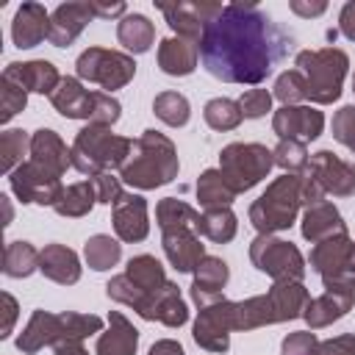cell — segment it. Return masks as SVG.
<instances>
[{"instance_id":"obj_1","label":"cell","mask_w":355,"mask_h":355,"mask_svg":"<svg viewBox=\"0 0 355 355\" xmlns=\"http://www.w3.org/2000/svg\"><path fill=\"white\" fill-rule=\"evenodd\" d=\"M294 39L255 3H230L205 25L200 61L225 83H261L291 53Z\"/></svg>"},{"instance_id":"obj_2","label":"cell","mask_w":355,"mask_h":355,"mask_svg":"<svg viewBox=\"0 0 355 355\" xmlns=\"http://www.w3.org/2000/svg\"><path fill=\"white\" fill-rule=\"evenodd\" d=\"M178 169L180 164H178V150L172 139L158 130H144L133 141V150L125 166L119 169V178L139 191H150L172 183L178 178Z\"/></svg>"},{"instance_id":"obj_3","label":"cell","mask_w":355,"mask_h":355,"mask_svg":"<svg viewBox=\"0 0 355 355\" xmlns=\"http://www.w3.org/2000/svg\"><path fill=\"white\" fill-rule=\"evenodd\" d=\"M94 333H103V319L94 313H50V311H33L22 333L17 336V349L25 355H33L44 347H58L64 341H83Z\"/></svg>"},{"instance_id":"obj_4","label":"cell","mask_w":355,"mask_h":355,"mask_svg":"<svg viewBox=\"0 0 355 355\" xmlns=\"http://www.w3.org/2000/svg\"><path fill=\"white\" fill-rule=\"evenodd\" d=\"M133 150V139L111 133L105 125H86L78 130L69 153H72V166L80 175L97 178L111 169H122L128 155Z\"/></svg>"},{"instance_id":"obj_5","label":"cell","mask_w":355,"mask_h":355,"mask_svg":"<svg viewBox=\"0 0 355 355\" xmlns=\"http://www.w3.org/2000/svg\"><path fill=\"white\" fill-rule=\"evenodd\" d=\"M302 175H280L275 178L266 191L250 205V222L258 233L275 236L280 230H288L300 214L302 205Z\"/></svg>"},{"instance_id":"obj_6","label":"cell","mask_w":355,"mask_h":355,"mask_svg":"<svg viewBox=\"0 0 355 355\" xmlns=\"http://www.w3.org/2000/svg\"><path fill=\"white\" fill-rule=\"evenodd\" d=\"M297 69L305 75L308 100L316 105H330L341 97V83L349 69V58L338 47H319L297 53Z\"/></svg>"},{"instance_id":"obj_7","label":"cell","mask_w":355,"mask_h":355,"mask_svg":"<svg viewBox=\"0 0 355 355\" xmlns=\"http://www.w3.org/2000/svg\"><path fill=\"white\" fill-rule=\"evenodd\" d=\"M272 166H275L272 150L258 141H233L219 153V172L236 194L258 186Z\"/></svg>"},{"instance_id":"obj_8","label":"cell","mask_w":355,"mask_h":355,"mask_svg":"<svg viewBox=\"0 0 355 355\" xmlns=\"http://www.w3.org/2000/svg\"><path fill=\"white\" fill-rule=\"evenodd\" d=\"M75 72H78V80L97 83V86H103L111 94L114 89H122V86H128L133 80L136 61H133V55L119 53V50L89 47V50H83L78 55Z\"/></svg>"},{"instance_id":"obj_9","label":"cell","mask_w":355,"mask_h":355,"mask_svg":"<svg viewBox=\"0 0 355 355\" xmlns=\"http://www.w3.org/2000/svg\"><path fill=\"white\" fill-rule=\"evenodd\" d=\"M250 261L258 272L277 280H302L305 277V258L297 250V244L283 241L277 236L258 233L250 244Z\"/></svg>"},{"instance_id":"obj_10","label":"cell","mask_w":355,"mask_h":355,"mask_svg":"<svg viewBox=\"0 0 355 355\" xmlns=\"http://www.w3.org/2000/svg\"><path fill=\"white\" fill-rule=\"evenodd\" d=\"M308 263L322 277L324 288H355L352 239H349V233H341V236H333L327 241L313 244Z\"/></svg>"},{"instance_id":"obj_11","label":"cell","mask_w":355,"mask_h":355,"mask_svg":"<svg viewBox=\"0 0 355 355\" xmlns=\"http://www.w3.org/2000/svg\"><path fill=\"white\" fill-rule=\"evenodd\" d=\"M230 330H236V302L222 297V300L200 308L191 336L208 352H227L230 349Z\"/></svg>"},{"instance_id":"obj_12","label":"cell","mask_w":355,"mask_h":355,"mask_svg":"<svg viewBox=\"0 0 355 355\" xmlns=\"http://www.w3.org/2000/svg\"><path fill=\"white\" fill-rule=\"evenodd\" d=\"M8 186L19 202H36V205H55V200L64 191L61 178L44 166H39L31 158L8 175Z\"/></svg>"},{"instance_id":"obj_13","label":"cell","mask_w":355,"mask_h":355,"mask_svg":"<svg viewBox=\"0 0 355 355\" xmlns=\"http://www.w3.org/2000/svg\"><path fill=\"white\" fill-rule=\"evenodd\" d=\"M305 175L322 186L324 194L333 197H352L355 194V164L338 158L330 150H319L311 155Z\"/></svg>"},{"instance_id":"obj_14","label":"cell","mask_w":355,"mask_h":355,"mask_svg":"<svg viewBox=\"0 0 355 355\" xmlns=\"http://www.w3.org/2000/svg\"><path fill=\"white\" fill-rule=\"evenodd\" d=\"M158 8L164 11L169 28L178 36H183L189 42H197V44L202 39L205 25L222 11L219 3H172V6L169 3H158Z\"/></svg>"},{"instance_id":"obj_15","label":"cell","mask_w":355,"mask_h":355,"mask_svg":"<svg viewBox=\"0 0 355 355\" xmlns=\"http://www.w3.org/2000/svg\"><path fill=\"white\" fill-rule=\"evenodd\" d=\"M272 130L280 139L313 141L324 130V114L311 105H280L272 116Z\"/></svg>"},{"instance_id":"obj_16","label":"cell","mask_w":355,"mask_h":355,"mask_svg":"<svg viewBox=\"0 0 355 355\" xmlns=\"http://www.w3.org/2000/svg\"><path fill=\"white\" fill-rule=\"evenodd\" d=\"M114 230L119 241H144L150 233V219H147V200L141 194L125 191L114 202Z\"/></svg>"},{"instance_id":"obj_17","label":"cell","mask_w":355,"mask_h":355,"mask_svg":"<svg viewBox=\"0 0 355 355\" xmlns=\"http://www.w3.org/2000/svg\"><path fill=\"white\" fill-rule=\"evenodd\" d=\"M92 19H94L92 3H61L50 14V33H47L50 44L53 47H69Z\"/></svg>"},{"instance_id":"obj_18","label":"cell","mask_w":355,"mask_h":355,"mask_svg":"<svg viewBox=\"0 0 355 355\" xmlns=\"http://www.w3.org/2000/svg\"><path fill=\"white\" fill-rule=\"evenodd\" d=\"M50 103L67 119H86V122H92L94 111H97V92L83 89V83L78 78H61V83L50 94Z\"/></svg>"},{"instance_id":"obj_19","label":"cell","mask_w":355,"mask_h":355,"mask_svg":"<svg viewBox=\"0 0 355 355\" xmlns=\"http://www.w3.org/2000/svg\"><path fill=\"white\" fill-rule=\"evenodd\" d=\"M3 78L14 80L17 86H22L25 92H36V94H53L55 86L61 83V75L55 69V64L44 61V58H33V61H14L3 69Z\"/></svg>"},{"instance_id":"obj_20","label":"cell","mask_w":355,"mask_h":355,"mask_svg":"<svg viewBox=\"0 0 355 355\" xmlns=\"http://www.w3.org/2000/svg\"><path fill=\"white\" fill-rule=\"evenodd\" d=\"M355 302V288H324V294L308 300L302 319L308 322L311 330L327 327L333 322H338L341 316H347V311Z\"/></svg>"},{"instance_id":"obj_21","label":"cell","mask_w":355,"mask_h":355,"mask_svg":"<svg viewBox=\"0 0 355 355\" xmlns=\"http://www.w3.org/2000/svg\"><path fill=\"white\" fill-rule=\"evenodd\" d=\"M161 244H164L166 261L178 272H194L200 266V261L205 258V244H200V233L189 230V227L164 230L161 233Z\"/></svg>"},{"instance_id":"obj_22","label":"cell","mask_w":355,"mask_h":355,"mask_svg":"<svg viewBox=\"0 0 355 355\" xmlns=\"http://www.w3.org/2000/svg\"><path fill=\"white\" fill-rule=\"evenodd\" d=\"M50 33V14L39 3H22L11 22V39L19 50H31L42 44Z\"/></svg>"},{"instance_id":"obj_23","label":"cell","mask_w":355,"mask_h":355,"mask_svg":"<svg viewBox=\"0 0 355 355\" xmlns=\"http://www.w3.org/2000/svg\"><path fill=\"white\" fill-rule=\"evenodd\" d=\"M227 277H230V269L222 258L216 255H205L200 261V266L194 269V280H191V300L205 308L216 300H222V288L227 286Z\"/></svg>"},{"instance_id":"obj_24","label":"cell","mask_w":355,"mask_h":355,"mask_svg":"<svg viewBox=\"0 0 355 355\" xmlns=\"http://www.w3.org/2000/svg\"><path fill=\"white\" fill-rule=\"evenodd\" d=\"M31 161L50 169L53 175H64L67 166H72V153L61 141V136L50 128H39L31 133Z\"/></svg>"},{"instance_id":"obj_25","label":"cell","mask_w":355,"mask_h":355,"mask_svg":"<svg viewBox=\"0 0 355 355\" xmlns=\"http://www.w3.org/2000/svg\"><path fill=\"white\" fill-rule=\"evenodd\" d=\"M197 61H200L197 42H189L183 36H169L158 44V67H161V72H166L172 78L191 75L197 69Z\"/></svg>"},{"instance_id":"obj_26","label":"cell","mask_w":355,"mask_h":355,"mask_svg":"<svg viewBox=\"0 0 355 355\" xmlns=\"http://www.w3.org/2000/svg\"><path fill=\"white\" fill-rule=\"evenodd\" d=\"M300 230H302V239H308L311 244H319V241H327V239H333V236L347 233V225H344L338 208L324 200V202H319V205L305 208Z\"/></svg>"},{"instance_id":"obj_27","label":"cell","mask_w":355,"mask_h":355,"mask_svg":"<svg viewBox=\"0 0 355 355\" xmlns=\"http://www.w3.org/2000/svg\"><path fill=\"white\" fill-rule=\"evenodd\" d=\"M139 347V330L133 322H128L125 313L111 311L108 313V330L97 336V355H136Z\"/></svg>"},{"instance_id":"obj_28","label":"cell","mask_w":355,"mask_h":355,"mask_svg":"<svg viewBox=\"0 0 355 355\" xmlns=\"http://www.w3.org/2000/svg\"><path fill=\"white\" fill-rule=\"evenodd\" d=\"M39 272L61 286H72L80 280V261L75 255V250L64 247V244H47L39 255Z\"/></svg>"},{"instance_id":"obj_29","label":"cell","mask_w":355,"mask_h":355,"mask_svg":"<svg viewBox=\"0 0 355 355\" xmlns=\"http://www.w3.org/2000/svg\"><path fill=\"white\" fill-rule=\"evenodd\" d=\"M105 294L114 302H122L128 308H133L141 319L153 322V305H155V294H147L144 288H139L128 275H116L105 283Z\"/></svg>"},{"instance_id":"obj_30","label":"cell","mask_w":355,"mask_h":355,"mask_svg":"<svg viewBox=\"0 0 355 355\" xmlns=\"http://www.w3.org/2000/svg\"><path fill=\"white\" fill-rule=\"evenodd\" d=\"M116 39H119V44L125 50L139 55V53H147L153 47L155 28L144 14H125L119 19V25H116Z\"/></svg>"},{"instance_id":"obj_31","label":"cell","mask_w":355,"mask_h":355,"mask_svg":"<svg viewBox=\"0 0 355 355\" xmlns=\"http://www.w3.org/2000/svg\"><path fill=\"white\" fill-rule=\"evenodd\" d=\"M155 219H158L161 233L164 230H180V227H189V230H197L200 233L202 214L197 208H191L189 202L178 200V197H164L158 202V208H155Z\"/></svg>"},{"instance_id":"obj_32","label":"cell","mask_w":355,"mask_h":355,"mask_svg":"<svg viewBox=\"0 0 355 355\" xmlns=\"http://www.w3.org/2000/svg\"><path fill=\"white\" fill-rule=\"evenodd\" d=\"M97 202V191H94V183L92 180H78V183H69L64 186L61 197L55 200L53 211L58 216H69V219H78V216H86Z\"/></svg>"},{"instance_id":"obj_33","label":"cell","mask_w":355,"mask_h":355,"mask_svg":"<svg viewBox=\"0 0 355 355\" xmlns=\"http://www.w3.org/2000/svg\"><path fill=\"white\" fill-rule=\"evenodd\" d=\"M197 200L205 211L214 208H230V202L236 200V191L230 189V183L222 178L219 169H205L197 178Z\"/></svg>"},{"instance_id":"obj_34","label":"cell","mask_w":355,"mask_h":355,"mask_svg":"<svg viewBox=\"0 0 355 355\" xmlns=\"http://www.w3.org/2000/svg\"><path fill=\"white\" fill-rule=\"evenodd\" d=\"M189 319V308L180 297V288L169 280L158 294H155V305H153V322H161L166 327H180Z\"/></svg>"},{"instance_id":"obj_35","label":"cell","mask_w":355,"mask_h":355,"mask_svg":"<svg viewBox=\"0 0 355 355\" xmlns=\"http://www.w3.org/2000/svg\"><path fill=\"white\" fill-rule=\"evenodd\" d=\"M263 324H277V313L269 294H258L236 302V330H255Z\"/></svg>"},{"instance_id":"obj_36","label":"cell","mask_w":355,"mask_h":355,"mask_svg":"<svg viewBox=\"0 0 355 355\" xmlns=\"http://www.w3.org/2000/svg\"><path fill=\"white\" fill-rule=\"evenodd\" d=\"M125 275H128L139 288H144L147 294H158V291L169 283L166 275H164V266H161V261H158L155 255H133V258L128 261Z\"/></svg>"},{"instance_id":"obj_37","label":"cell","mask_w":355,"mask_h":355,"mask_svg":"<svg viewBox=\"0 0 355 355\" xmlns=\"http://www.w3.org/2000/svg\"><path fill=\"white\" fill-rule=\"evenodd\" d=\"M39 250L28 241H11L6 244V255H3V272L8 277H28L39 269Z\"/></svg>"},{"instance_id":"obj_38","label":"cell","mask_w":355,"mask_h":355,"mask_svg":"<svg viewBox=\"0 0 355 355\" xmlns=\"http://www.w3.org/2000/svg\"><path fill=\"white\" fill-rule=\"evenodd\" d=\"M83 255L94 272H105V269L116 266V261L122 258V244L105 233H97L83 244Z\"/></svg>"},{"instance_id":"obj_39","label":"cell","mask_w":355,"mask_h":355,"mask_svg":"<svg viewBox=\"0 0 355 355\" xmlns=\"http://www.w3.org/2000/svg\"><path fill=\"white\" fill-rule=\"evenodd\" d=\"M31 155V133L11 128L0 133V169L6 175H11L19 164H25L22 158Z\"/></svg>"},{"instance_id":"obj_40","label":"cell","mask_w":355,"mask_h":355,"mask_svg":"<svg viewBox=\"0 0 355 355\" xmlns=\"http://www.w3.org/2000/svg\"><path fill=\"white\" fill-rule=\"evenodd\" d=\"M153 111L169 128H183L189 122V116H191V105H189V100L180 92H161V94H155Z\"/></svg>"},{"instance_id":"obj_41","label":"cell","mask_w":355,"mask_h":355,"mask_svg":"<svg viewBox=\"0 0 355 355\" xmlns=\"http://www.w3.org/2000/svg\"><path fill=\"white\" fill-rule=\"evenodd\" d=\"M202 116H205L208 128H214V130H233L244 119V114L239 108V100H230V97H214V100H208L205 108H202Z\"/></svg>"},{"instance_id":"obj_42","label":"cell","mask_w":355,"mask_h":355,"mask_svg":"<svg viewBox=\"0 0 355 355\" xmlns=\"http://www.w3.org/2000/svg\"><path fill=\"white\" fill-rule=\"evenodd\" d=\"M236 214L230 208H214V211H205L202 214V222H200V236L216 241V244H225L236 236Z\"/></svg>"},{"instance_id":"obj_43","label":"cell","mask_w":355,"mask_h":355,"mask_svg":"<svg viewBox=\"0 0 355 355\" xmlns=\"http://www.w3.org/2000/svg\"><path fill=\"white\" fill-rule=\"evenodd\" d=\"M272 155H275V166H280L286 175H300L308 166V147L300 139H280Z\"/></svg>"},{"instance_id":"obj_44","label":"cell","mask_w":355,"mask_h":355,"mask_svg":"<svg viewBox=\"0 0 355 355\" xmlns=\"http://www.w3.org/2000/svg\"><path fill=\"white\" fill-rule=\"evenodd\" d=\"M283 105H300L302 100H308V83L305 75L300 69H286L277 75L275 80V92H272Z\"/></svg>"},{"instance_id":"obj_45","label":"cell","mask_w":355,"mask_h":355,"mask_svg":"<svg viewBox=\"0 0 355 355\" xmlns=\"http://www.w3.org/2000/svg\"><path fill=\"white\" fill-rule=\"evenodd\" d=\"M28 105V92L8 78H0V122L14 119Z\"/></svg>"},{"instance_id":"obj_46","label":"cell","mask_w":355,"mask_h":355,"mask_svg":"<svg viewBox=\"0 0 355 355\" xmlns=\"http://www.w3.org/2000/svg\"><path fill=\"white\" fill-rule=\"evenodd\" d=\"M333 139L355 153V105H341L333 116Z\"/></svg>"},{"instance_id":"obj_47","label":"cell","mask_w":355,"mask_h":355,"mask_svg":"<svg viewBox=\"0 0 355 355\" xmlns=\"http://www.w3.org/2000/svg\"><path fill=\"white\" fill-rule=\"evenodd\" d=\"M239 108H241V114L247 119H258L266 111H272V94L266 89H247L239 97Z\"/></svg>"},{"instance_id":"obj_48","label":"cell","mask_w":355,"mask_h":355,"mask_svg":"<svg viewBox=\"0 0 355 355\" xmlns=\"http://www.w3.org/2000/svg\"><path fill=\"white\" fill-rule=\"evenodd\" d=\"M316 349H319V338L311 330L288 333L280 344V355H316Z\"/></svg>"},{"instance_id":"obj_49","label":"cell","mask_w":355,"mask_h":355,"mask_svg":"<svg viewBox=\"0 0 355 355\" xmlns=\"http://www.w3.org/2000/svg\"><path fill=\"white\" fill-rule=\"evenodd\" d=\"M94 191H97V202L103 205H114L125 191H122V178H114L111 172H103L97 178H92Z\"/></svg>"},{"instance_id":"obj_50","label":"cell","mask_w":355,"mask_h":355,"mask_svg":"<svg viewBox=\"0 0 355 355\" xmlns=\"http://www.w3.org/2000/svg\"><path fill=\"white\" fill-rule=\"evenodd\" d=\"M316 355H355V333H341L336 338L319 341Z\"/></svg>"},{"instance_id":"obj_51","label":"cell","mask_w":355,"mask_h":355,"mask_svg":"<svg viewBox=\"0 0 355 355\" xmlns=\"http://www.w3.org/2000/svg\"><path fill=\"white\" fill-rule=\"evenodd\" d=\"M0 300H3V324H0V338H8V336H11V330H14V322H17L19 305H17V300H14L8 291H3V294H0Z\"/></svg>"},{"instance_id":"obj_52","label":"cell","mask_w":355,"mask_h":355,"mask_svg":"<svg viewBox=\"0 0 355 355\" xmlns=\"http://www.w3.org/2000/svg\"><path fill=\"white\" fill-rule=\"evenodd\" d=\"M338 31H341L349 42H355V0L344 3L341 14H338Z\"/></svg>"},{"instance_id":"obj_53","label":"cell","mask_w":355,"mask_h":355,"mask_svg":"<svg viewBox=\"0 0 355 355\" xmlns=\"http://www.w3.org/2000/svg\"><path fill=\"white\" fill-rule=\"evenodd\" d=\"M288 8H291L297 17H319V14L327 11V3H322V0H316V3H308V0H291Z\"/></svg>"},{"instance_id":"obj_54","label":"cell","mask_w":355,"mask_h":355,"mask_svg":"<svg viewBox=\"0 0 355 355\" xmlns=\"http://www.w3.org/2000/svg\"><path fill=\"white\" fill-rule=\"evenodd\" d=\"M147 355H186V352H183V347H180L175 338H161V341H155V344L150 347Z\"/></svg>"},{"instance_id":"obj_55","label":"cell","mask_w":355,"mask_h":355,"mask_svg":"<svg viewBox=\"0 0 355 355\" xmlns=\"http://www.w3.org/2000/svg\"><path fill=\"white\" fill-rule=\"evenodd\" d=\"M92 8H94V17H105V19H111V17H125V3H111V6L92 3Z\"/></svg>"},{"instance_id":"obj_56","label":"cell","mask_w":355,"mask_h":355,"mask_svg":"<svg viewBox=\"0 0 355 355\" xmlns=\"http://www.w3.org/2000/svg\"><path fill=\"white\" fill-rule=\"evenodd\" d=\"M55 355H89L80 341H64L55 347Z\"/></svg>"},{"instance_id":"obj_57","label":"cell","mask_w":355,"mask_h":355,"mask_svg":"<svg viewBox=\"0 0 355 355\" xmlns=\"http://www.w3.org/2000/svg\"><path fill=\"white\" fill-rule=\"evenodd\" d=\"M3 200V208H6V225L11 222V205H8V197H0Z\"/></svg>"},{"instance_id":"obj_58","label":"cell","mask_w":355,"mask_h":355,"mask_svg":"<svg viewBox=\"0 0 355 355\" xmlns=\"http://www.w3.org/2000/svg\"><path fill=\"white\" fill-rule=\"evenodd\" d=\"M352 269H355V241H352Z\"/></svg>"},{"instance_id":"obj_59","label":"cell","mask_w":355,"mask_h":355,"mask_svg":"<svg viewBox=\"0 0 355 355\" xmlns=\"http://www.w3.org/2000/svg\"><path fill=\"white\" fill-rule=\"evenodd\" d=\"M352 92H355V75H352Z\"/></svg>"}]
</instances>
